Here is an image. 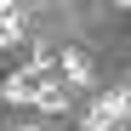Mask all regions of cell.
I'll use <instances>...</instances> for the list:
<instances>
[{
    "label": "cell",
    "mask_w": 131,
    "mask_h": 131,
    "mask_svg": "<svg viewBox=\"0 0 131 131\" xmlns=\"http://www.w3.org/2000/svg\"><path fill=\"white\" fill-rule=\"evenodd\" d=\"M23 131H40V125H23Z\"/></svg>",
    "instance_id": "obj_5"
},
{
    "label": "cell",
    "mask_w": 131,
    "mask_h": 131,
    "mask_svg": "<svg viewBox=\"0 0 131 131\" xmlns=\"http://www.w3.org/2000/svg\"><path fill=\"white\" fill-rule=\"evenodd\" d=\"M34 108H40V114H63V108H69L63 85L57 80H34Z\"/></svg>",
    "instance_id": "obj_2"
},
{
    "label": "cell",
    "mask_w": 131,
    "mask_h": 131,
    "mask_svg": "<svg viewBox=\"0 0 131 131\" xmlns=\"http://www.w3.org/2000/svg\"><path fill=\"white\" fill-rule=\"evenodd\" d=\"M57 69H63V80H69V85H91V57H85V51H63Z\"/></svg>",
    "instance_id": "obj_3"
},
{
    "label": "cell",
    "mask_w": 131,
    "mask_h": 131,
    "mask_svg": "<svg viewBox=\"0 0 131 131\" xmlns=\"http://www.w3.org/2000/svg\"><path fill=\"white\" fill-rule=\"evenodd\" d=\"M125 114H131V85H114V91H103L91 108H85L80 125H85V131H114Z\"/></svg>",
    "instance_id": "obj_1"
},
{
    "label": "cell",
    "mask_w": 131,
    "mask_h": 131,
    "mask_svg": "<svg viewBox=\"0 0 131 131\" xmlns=\"http://www.w3.org/2000/svg\"><path fill=\"white\" fill-rule=\"evenodd\" d=\"M0 97H6V103H29V108H34V80H29V74L0 80Z\"/></svg>",
    "instance_id": "obj_4"
}]
</instances>
